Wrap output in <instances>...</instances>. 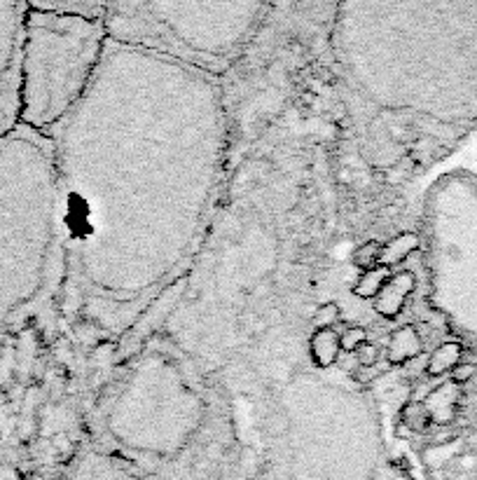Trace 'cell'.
<instances>
[{
  "mask_svg": "<svg viewBox=\"0 0 477 480\" xmlns=\"http://www.w3.org/2000/svg\"><path fill=\"white\" fill-rule=\"evenodd\" d=\"M54 183L49 136L21 124L0 141V345L47 281L59 244Z\"/></svg>",
  "mask_w": 477,
  "mask_h": 480,
  "instance_id": "cell-1",
  "label": "cell"
},
{
  "mask_svg": "<svg viewBox=\"0 0 477 480\" xmlns=\"http://www.w3.org/2000/svg\"><path fill=\"white\" fill-rule=\"evenodd\" d=\"M21 47V124L49 136L91 83L103 47V17H80L26 3Z\"/></svg>",
  "mask_w": 477,
  "mask_h": 480,
  "instance_id": "cell-2",
  "label": "cell"
},
{
  "mask_svg": "<svg viewBox=\"0 0 477 480\" xmlns=\"http://www.w3.org/2000/svg\"><path fill=\"white\" fill-rule=\"evenodd\" d=\"M26 3H0V141L21 127V47Z\"/></svg>",
  "mask_w": 477,
  "mask_h": 480,
  "instance_id": "cell-3",
  "label": "cell"
},
{
  "mask_svg": "<svg viewBox=\"0 0 477 480\" xmlns=\"http://www.w3.org/2000/svg\"><path fill=\"white\" fill-rule=\"evenodd\" d=\"M414 288H417V276L412 272L403 270L398 274H391L386 286L375 298V312L384 316V319H395L405 309L407 298L414 293Z\"/></svg>",
  "mask_w": 477,
  "mask_h": 480,
  "instance_id": "cell-4",
  "label": "cell"
},
{
  "mask_svg": "<svg viewBox=\"0 0 477 480\" xmlns=\"http://www.w3.org/2000/svg\"><path fill=\"white\" fill-rule=\"evenodd\" d=\"M423 408L428 410V417L435 424H450L456 415V403H458V386L454 382H445L438 389H433L423 398Z\"/></svg>",
  "mask_w": 477,
  "mask_h": 480,
  "instance_id": "cell-5",
  "label": "cell"
},
{
  "mask_svg": "<svg viewBox=\"0 0 477 480\" xmlns=\"http://www.w3.org/2000/svg\"><path fill=\"white\" fill-rule=\"evenodd\" d=\"M423 351V342L421 335L414 326H403L398 328L391 340L386 345V361L393 363V366H403V363L412 361Z\"/></svg>",
  "mask_w": 477,
  "mask_h": 480,
  "instance_id": "cell-6",
  "label": "cell"
},
{
  "mask_svg": "<svg viewBox=\"0 0 477 480\" xmlns=\"http://www.w3.org/2000/svg\"><path fill=\"white\" fill-rule=\"evenodd\" d=\"M309 351H311V361L316 363L318 368H330L342 351L340 335H337L333 328H330V331H316L311 338Z\"/></svg>",
  "mask_w": 477,
  "mask_h": 480,
  "instance_id": "cell-7",
  "label": "cell"
},
{
  "mask_svg": "<svg viewBox=\"0 0 477 480\" xmlns=\"http://www.w3.org/2000/svg\"><path fill=\"white\" fill-rule=\"evenodd\" d=\"M463 347L461 342H445L430 354L426 363V375L428 378H442V375L452 373L454 368L461 363Z\"/></svg>",
  "mask_w": 477,
  "mask_h": 480,
  "instance_id": "cell-8",
  "label": "cell"
},
{
  "mask_svg": "<svg viewBox=\"0 0 477 480\" xmlns=\"http://www.w3.org/2000/svg\"><path fill=\"white\" fill-rule=\"evenodd\" d=\"M419 244H421L419 234H414V232H400L398 237H393L388 244H384V248H381V263L379 265L393 268V265L403 263V260H407V258L412 256V253L417 251Z\"/></svg>",
  "mask_w": 477,
  "mask_h": 480,
  "instance_id": "cell-9",
  "label": "cell"
},
{
  "mask_svg": "<svg viewBox=\"0 0 477 480\" xmlns=\"http://www.w3.org/2000/svg\"><path fill=\"white\" fill-rule=\"evenodd\" d=\"M391 279V268L386 265H377L368 272L360 274V279L356 281V286L351 288V293L356 298H363V300H372L379 296V291L386 286V281Z\"/></svg>",
  "mask_w": 477,
  "mask_h": 480,
  "instance_id": "cell-10",
  "label": "cell"
},
{
  "mask_svg": "<svg viewBox=\"0 0 477 480\" xmlns=\"http://www.w3.org/2000/svg\"><path fill=\"white\" fill-rule=\"evenodd\" d=\"M381 248H384V244H381V241H377V239L365 241V244H360L356 251H353L351 263L363 272L377 268V265L381 263Z\"/></svg>",
  "mask_w": 477,
  "mask_h": 480,
  "instance_id": "cell-11",
  "label": "cell"
},
{
  "mask_svg": "<svg viewBox=\"0 0 477 480\" xmlns=\"http://www.w3.org/2000/svg\"><path fill=\"white\" fill-rule=\"evenodd\" d=\"M400 417H403V424L407 426V429L414 431V433L426 431L428 424H430L428 410L423 408L421 401H410V403H405V406H403V415H400Z\"/></svg>",
  "mask_w": 477,
  "mask_h": 480,
  "instance_id": "cell-12",
  "label": "cell"
},
{
  "mask_svg": "<svg viewBox=\"0 0 477 480\" xmlns=\"http://www.w3.org/2000/svg\"><path fill=\"white\" fill-rule=\"evenodd\" d=\"M342 319V312H340V305L337 303H323L321 307L313 312L311 316V323L316 331H330L337 321Z\"/></svg>",
  "mask_w": 477,
  "mask_h": 480,
  "instance_id": "cell-13",
  "label": "cell"
},
{
  "mask_svg": "<svg viewBox=\"0 0 477 480\" xmlns=\"http://www.w3.org/2000/svg\"><path fill=\"white\" fill-rule=\"evenodd\" d=\"M368 342V331H365L363 326H351L346 328L344 333L340 335V345H342V351H356L360 345Z\"/></svg>",
  "mask_w": 477,
  "mask_h": 480,
  "instance_id": "cell-14",
  "label": "cell"
},
{
  "mask_svg": "<svg viewBox=\"0 0 477 480\" xmlns=\"http://www.w3.org/2000/svg\"><path fill=\"white\" fill-rule=\"evenodd\" d=\"M353 354L358 358V366H363V368H375L377 363H379V347L375 342H370V340L365 345H360Z\"/></svg>",
  "mask_w": 477,
  "mask_h": 480,
  "instance_id": "cell-15",
  "label": "cell"
},
{
  "mask_svg": "<svg viewBox=\"0 0 477 480\" xmlns=\"http://www.w3.org/2000/svg\"><path fill=\"white\" fill-rule=\"evenodd\" d=\"M475 373H477V366H473V363H458V366L450 373V378H452L450 382H454L456 386H461V384H465V382L473 380Z\"/></svg>",
  "mask_w": 477,
  "mask_h": 480,
  "instance_id": "cell-16",
  "label": "cell"
},
{
  "mask_svg": "<svg viewBox=\"0 0 477 480\" xmlns=\"http://www.w3.org/2000/svg\"><path fill=\"white\" fill-rule=\"evenodd\" d=\"M377 366L375 368H363V366H358L356 368V373H353V380L358 382V384H368V382H372L377 378Z\"/></svg>",
  "mask_w": 477,
  "mask_h": 480,
  "instance_id": "cell-17",
  "label": "cell"
}]
</instances>
